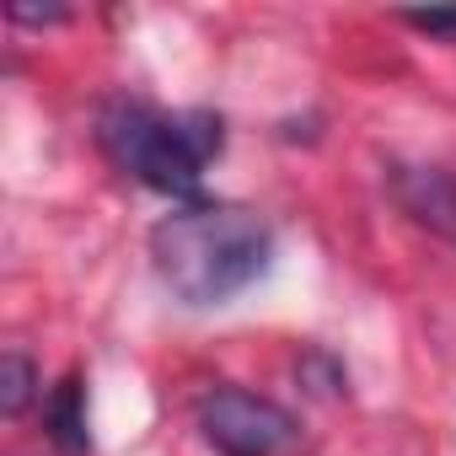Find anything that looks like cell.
Wrapping results in <instances>:
<instances>
[{"label": "cell", "mask_w": 456, "mask_h": 456, "mask_svg": "<svg viewBox=\"0 0 456 456\" xmlns=\"http://www.w3.org/2000/svg\"><path fill=\"white\" fill-rule=\"evenodd\" d=\"M269 258V220L242 204H188L151 225V264L183 306H225L264 280Z\"/></svg>", "instance_id": "cell-1"}, {"label": "cell", "mask_w": 456, "mask_h": 456, "mask_svg": "<svg viewBox=\"0 0 456 456\" xmlns=\"http://www.w3.org/2000/svg\"><path fill=\"white\" fill-rule=\"evenodd\" d=\"M97 140L134 183L167 199H193L204 188V167L225 145V129L215 113H156L145 102H108L97 118Z\"/></svg>", "instance_id": "cell-2"}, {"label": "cell", "mask_w": 456, "mask_h": 456, "mask_svg": "<svg viewBox=\"0 0 456 456\" xmlns=\"http://www.w3.org/2000/svg\"><path fill=\"white\" fill-rule=\"evenodd\" d=\"M199 435L220 456H285L301 440V424L290 408L248 387H215L199 397Z\"/></svg>", "instance_id": "cell-3"}, {"label": "cell", "mask_w": 456, "mask_h": 456, "mask_svg": "<svg viewBox=\"0 0 456 456\" xmlns=\"http://www.w3.org/2000/svg\"><path fill=\"white\" fill-rule=\"evenodd\" d=\"M392 199L424 232L456 242V172L445 167H392Z\"/></svg>", "instance_id": "cell-4"}, {"label": "cell", "mask_w": 456, "mask_h": 456, "mask_svg": "<svg viewBox=\"0 0 456 456\" xmlns=\"http://www.w3.org/2000/svg\"><path fill=\"white\" fill-rule=\"evenodd\" d=\"M44 429H49V440H54L65 456H86V451H92V429H86V387H81L76 370H70L60 387H49V397H44Z\"/></svg>", "instance_id": "cell-5"}, {"label": "cell", "mask_w": 456, "mask_h": 456, "mask_svg": "<svg viewBox=\"0 0 456 456\" xmlns=\"http://www.w3.org/2000/svg\"><path fill=\"white\" fill-rule=\"evenodd\" d=\"M33 397H38V365L22 349H6L0 354V413L17 419Z\"/></svg>", "instance_id": "cell-6"}, {"label": "cell", "mask_w": 456, "mask_h": 456, "mask_svg": "<svg viewBox=\"0 0 456 456\" xmlns=\"http://www.w3.org/2000/svg\"><path fill=\"white\" fill-rule=\"evenodd\" d=\"M301 381H312L317 397H338V392H344V370H338L328 354H317V349L301 360Z\"/></svg>", "instance_id": "cell-7"}, {"label": "cell", "mask_w": 456, "mask_h": 456, "mask_svg": "<svg viewBox=\"0 0 456 456\" xmlns=\"http://www.w3.org/2000/svg\"><path fill=\"white\" fill-rule=\"evenodd\" d=\"M6 17H12L17 28H49V22H65L70 12H65V6H28V0H12Z\"/></svg>", "instance_id": "cell-8"}, {"label": "cell", "mask_w": 456, "mask_h": 456, "mask_svg": "<svg viewBox=\"0 0 456 456\" xmlns=\"http://www.w3.org/2000/svg\"><path fill=\"white\" fill-rule=\"evenodd\" d=\"M403 22L429 33V38H456V12H408Z\"/></svg>", "instance_id": "cell-9"}]
</instances>
